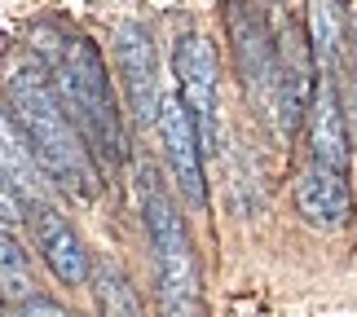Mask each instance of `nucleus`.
I'll return each instance as SVG.
<instances>
[{"label": "nucleus", "instance_id": "nucleus-12", "mask_svg": "<svg viewBox=\"0 0 357 317\" xmlns=\"http://www.w3.org/2000/svg\"><path fill=\"white\" fill-rule=\"evenodd\" d=\"M0 176L22 194L26 208H31V203H49L53 185L45 181V172H40V163L31 159V146H26L18 119H13L5 106H0Z\"/></svg>", "mask_w": 357, "mask_h": 317}, {"label": "nucleus", "instance_id": "nucleus-10", "mask_svg": "<svg viewBox=\"0 0 357 317\" xmlns=\"http://www.w3.org/2000/svg\"><path fill=\"white\" fill-rule=\"evenodd\" d=\"M309 155L318 168L331 172L349 168V115L340 102V84L326 75H318V88L309 102Z\"/></svg>", "mask_w": 357, "mask_h": 317}, {"label": "nucleus", "instance_id": "nucleus-9", "mask_svg": "<svg viewBox=\"0 0 357 317\" xmlns=\"http://www.w3.org/2000/svg\"><path fill=\"white\" fill-rule=\"evenodd\" d=\"M291 203H296V216L313 229H344L353 220V190L344 181V172H331V168H318L309 163L305 172L296 176V190H291Z\"/></svg>", "mask_w": 357, "mask_h": 317}, {"label": "nucleus", "instance_id": "nucleus-3", "mask_svg": "<svg viewBox=\"0 0 357 317\" xmlns=\"http://www.w3.org/2000/svg\"><path fill=\"white\" fill-rule=\"evenodd\" d=\"M137 190H142L150 265H155V309H159V317H208L199 252H195V238H190L185 216L176 208L168 181L155 168H142Z\"/></svg>", "mask_w": 357, "mask_h": 317}, {"label": "nucleus", "instance_id": "nucleus-2", "mask_svg": "<svg viewBox=\"0 0 357 317\" xmlns=\"http://www.w3.org/2000/svg\"><path fill=\"white\" fill-rule=\"evenodd\" d=\"M5 88H9V110L18 119L26 146H31V159L45 172V181L53 190H62V194H71V199L93 203L102 190V168L89 155L84 137L75 132V123L66 119L45 66L26 62V58L13 62L9 75H5Z\"/></svg>", "mask_w": 357, "mask_h": 317}, {"label": "nucleus", "instance_id": "nucleus-6", "mask_svg": "<svg viewBox=\"0 0 357 317\" xmlns=\"http://www.w3.org/2000/svg\"><path fill=\"white\" fill-rule=\"evenodd\" d=\"M155 132H159L163 159H168L172 185L181 190V199L190 203V208L203 212L208 208V176H203V155H208V150H203V141H199V128H195V119H190L181 93H163Z\"/></svg>", "mask_w": 357, "mask_h": 317}, {"label": "nucleus", "instance_id": "nucleus-13", "mask_svg": "<svg viewBox=\"0 0 357 317\" xmlns=\"http://www.w3.org/2000/svg\"><path fill=\"white\" fill-rule=\"evenodd\" d=\"M89 286H93L98 317H146L142 295H137V286L128 282V273H123L115 260H93Z\"/></svg>", "mask_w": 357, "mask_h": 317}, {"label": "nucleus", "instance_id": "nucleus-11", "mask_svg": "<svg viewBox=\"0 0 357 317\" xmlns=\"http://www.w3.org/2000/svg\"><path fill=\"white\" fill-rule=\"evenodd\" d=\"M305 36L318 75L335 79L349 40V0H305Z\"/></svg>", "mask_w": 357, "mask_h": 317}, {"label": "nucleus", "instance_id": "nucleus-15", "mask_svg": "<svg viewBox=\"0 0 357 317\" xmlns=\"http://www.w3.org/2000/svg\"><path fill=\"white\" fill-rule=\"evenodd\" d=\"M22 220H26V203H22V194L5 181V176H0V225L13 229V225H22Z\"/></svg>", "mask_w": 357, "mask_h": 317}, {"label": "nucleus", "instance_id": "nucleus-8", "mask_svg": "<svg viewBox=\"0 0 357 317\" xmlns=\"http://www.w3.org/2000/svg\"><path fill=\"white\" fill-rule=\"evenodd\" d=\"M22 225H26V233H31L36 252L49 265L53 278H58L62 286H89V278H93V252H89V242L79 238V229L53 208V203H31Z\"/></svg>", "mask_w": 357, "mask_h": 317}, {"label": "nucleus", "instance_id": "nucleus-5", "mask_svg": "<svg viewBox=\"0 0 357 317\" xmlns=\"http://www.w3.org/2000/svg\"><path fill=\"white\" fill-rule=\"evenodd\" d=\"M172 71H176V93L190 110L199 128V141L203 150H216L221 146V119H216V49L208 36L199 31H185L172 49Z\"/></svg>", "mask_w": 357, "mask_h": 317}, {"label": "nucleus", "instance_id": "nucleus-14", "mask_svg": "<svg viewBox=\"0 0 357 317\" xmlns=\"http://www.w3.org/2000/svg\"><path fill=\"white\" fill-rule=\"evenodd\" d=\"M0 295L13 300V304H22V300L36 295L31 260H26V252L18 247L13 229H5V225H0Z\"/></svg>", "mask_w": 357, "mask_h": 317}, {"label": "nucleus", "instance_id": "nucleus-4", "mask_svg": "<svg viewBox=\"0 0 357 317\" xmlns=\"http://www.w3.org/2000/svg\"><path fill=\"white\" fill-rule=\"evenodd\" d=\"M225 22H229V49H234V66H238L247 102L282 137V88H278V40H273V26L247 0H234L225 9Z\"/></svg>", "mask_w": 357, "mask_h": 317}, {"label": "nucleus", "instance_id": "nucleus-1", "mask_svg": "<svg viewBox=\"0 0 357 317\" xmlns=\"http://www.w3.org/2000/svg\"><path fill=\"white\" fill-rule=\"evenodd\" d=\"M31 45L40 49V66H45L53 93L84 137L89 155L98 168H123L128 159V128H123V110L115 98V84L106 75V62L98 45L79 31H62V26H36Z\"/></svg>", "mask_w": 357, "mask_h": 317}, {"label": "nucleus", "instance_id": "nucleus-7", "mask_svg": "<svg viewBox=\"0 0 357 317\" xmlns=\"http://www.w3.org/2000/svg\"><path fill=\"white\" fill-rule=\"evenodd\" d=\"M115 58H119V79H123V93H128L132 119L142 128H155L163 88H159V49L146 22L128 18L115 26Z\"/></svg>", "mask_w": 357, "mask_h": 317}, {"label": "nucleus", "instance_id": "nucleus-17", "mask_svg": "<svg viewBox=\"0 0 357 317\" xmlns=\"http://www.w3.org/2000/svg\"><path fill=\"white\" fill-rule=\"evenodd\" d=\"M349 40H353V49H349V71H353V110H357V22H353Z\"/></svg>", "mask_w": 357, "mask_h": 317}, {"label": "nucleus", "instance_id": "nucleus-16", "mask_svg": "<svg viewBox=\"0 0 357 317\" xmlns=\"http://www.w3.org/2000/svg\"><path fill=\"white\" fill-rule=\"evenodd\" d=\"M13 317H75L66 304H58V300H49V295H31V300H22L18 309H13Z\"/></svg>", "mask_w": 357, "mask_h": 317}]
</instances>
